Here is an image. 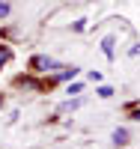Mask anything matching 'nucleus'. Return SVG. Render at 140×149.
<instances>
[{
    "label": "nucleus",
    "instance_id": "obj_5",
    "mask_svg": "<svg viewBox=\"0 0 140 149\" xmlns=\"http://www.w3.org/2000/svg\"><path fill=\"white\" fill-rule=\"evenodd\" d=\"M98 95H101V98H107V95H113V90H110V86H101V90H98Z\"/></svg>",
    "mask_w": 140,
    "mask_h": 149
},
{
    "label": "nucleus",
    "instance_id": "obj_6",
    "mask_svg": "<svg viewBox=\"0 0 140 149\" xmlns=\"http://www.w3.org/2000/svg\"><path fill=\"white\" fill-rule=\"evenodd\" d=\"M3 15H9V6H6V3H0V18H3Z\"/></svg>",
    "mask_w": 140,
    "mask_h": 149
},
{
    "label": "nucleus",
    "instance_id": "obj_7",
    "mask_svg": "<svg viewBox=\"0 0 140 149\" xmlns=\"http://www.w3.org/2000/svg\"><path fill=\"white\" fill-rule=\"evenodd\" d=\"M134 119H140V110H134Z\"/></svg>",
    "mask_w": 140,
    "mask_h": 149
},
{
    "label": "nucleus",
    "instance_id": "obj_1",
    "mask_svg": "<svg viewBox=\"0 0 140 149\" xmlns=\"http://www.w3.org/2000/svg\"><path fill=\"white\" fill-rule=\"evenodd\" d=\"M30 66H33L36 72H54V69H57V60H51V57H33Z\"/></svg>",
    "mask_w": 140,
    "mask_h": 149
},
{
    "label": "nucleus",
    "instance_id": "obj_4",
    "mask_svg": "<svg viewBox=\"0 0 140 149\" xmlns=\"http://www.w3.org/2000/svg\"><path fill=\"white\" fill-rule=\"evenodd\" d=\"M104 54H107V57L113 54V39H104Z\"/></svg>",
    "mask_w": 140,
    "mask_h": 149
},
{
    "label": "nucleus",
    "instance_id": "obj_2",
    "mask_svg": "<svg viewBox=\"0 0 140 149\" xmlns=\"http://www.w3.org/2000/svg\"><path fill=\"white\" fill-rule=\"evenodd\" d=\"M113 143H116V146H125V143H128V131H125V128H116V131H113Z\"/></svg>",
    "mask_w": 140,
    "mask_h": 149
},
{
    "label": "nucleus",
    "instance_id": "obj_3",
    "mask_svg": "<svg viewBox=\"0 0 140 149\" xmlns=\"http://www.w3.org/2000/svg\"><path fill=\"white\" fill-rule=\"evenodd\" d=\"M9 57H12V54H9V48H6V45H0V69L9 63Z\"/></svg>",
    "mask_w": 140,
    "mask_h": 149
}]
</instances>
